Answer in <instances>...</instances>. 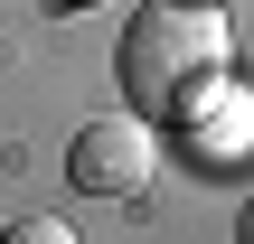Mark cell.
Instances as JSON below:
<instances>
[{
  "instance_id": "7a4b0ae2",
  "label": "cell",
  "mask_w": 254,
  "mask_h": 244,
  "mask_svg": "<svg viewBox=\"0 0 254 244\" xmlns=\"http://www.w3.org/2000/svg\"><path fill=\"white\" fill-rule=\"evenodd\" d=\"M66 179L85 197H132L151 179V122L141 113H94L75 141H66Z\"/></svg>"
},
{
  "instance_id": "6da1fadb",
  "label": "cell",
  "mask_w": 254,
  "mask_h": 244,
  "mask_svg": "<svg viewBox=\"0 0 254 244\" xmlns=\"http://www.w3.org/2000/svg\"><path fill=\"white\" fill-rule=\"evenodd\" d=\"M113 75H123V103L141 122H189L217 103L226 85V19L207 0H151L123 47H113Z\"/></svg>"
},
{
  "instance_id": "277c9868",
  "label": "cell",
  "mask_w": 254,
  "mask_h": 244,
  "mask_svg": "<svg viewBox=\"0 0 254 244\" xmlns=\"http://www.w3.org/2000/svg\"><path fill=\"white\" fill-rule=\"evenodd\" d=\"M236 244H254V207H245V226H236Z\"/></svg>"
},
{
  "instance_id": "3957f363",
  "label": "cell",
  "mask_w": 254,
  "mask_h": 244,
  "mask_svg": "<svg viewBox=\"0 0 254 244\" xmlns=\"http://www.w3.org/2000/svg\"><path fill=\"white\" fill-rule=\"evenodd\" d=\"M0 244H75V226H57V216H19Z\"/></svg>"
}]
</instances>
